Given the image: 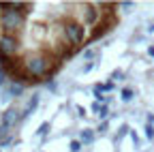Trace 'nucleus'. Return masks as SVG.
I'll return each instance as SVG.
<instances>
[{
	"label": "nucleus",
	"mask_w": 154,
	"mask_h": 152,
	"mask_svg": "<svg viewBox=\"0 0 154 152\" xmlns=\"http://www.w3.org/2000/svg\"><path fill=\"white\" fill-rule=\"evenodd\" d=\"M15 120H17V111H15V109H9L5 116H2V124H5V126H11Z\"/></svg>",
	"instance_id": "f257e3e1"
},
{
	"label": "nucleus",
	"mask_w": 154,
	"mask_h": 152,
	"mask_svg": "<svg viewBox=\"0 0 154 152\" xmlns=\"http://www.w3.org/2000/svg\"><path fill=\"white\" fill-rule=\"evenodd\" d=\"M79 141H82V144H92V141H94V133H92L90 129H84L82 135H79Z\"/></svg>",
	"instance_id": "f03ea898"
},
{
	"label": "nucleus",
	"mask_w": 154,
	"mask_h": 152,
	"mask_svg": "<svg viewBox=\"0 0 154 152\" xmlns=\"http://www.w3.org/2000/svg\"><path fill=\"white\" fill-rule=\"evenodd\" d=\"M92 109H94V111H99V116H101V118H105V116H107V105L94 103V105H92Z\"/></svg>",
	"instance_id": "7ed1b4c3"
},
{
	"label": "nucleus",
	"mask_w": 154,
	"mask_h": 152,
	"mask_svg": "<svg viewBox=\"0 0 154 152\" xmlns=\"http://www.w3.org/2000/svg\"><path fill=\"white\" fill-rule=\"evenodd\" d=\"M36 105H38V97H32V99H30V103H28V107H26V111H24V116H28V113H30Z\"/></svg>",
	"instance_id": "20e7f679"
},
{
	"label": "nucleus",
	"mask_w": 154,
	"mask_h": 152,
	"mask_svg": "<svg viewBox=\"0 0 154 152\" xmlns=\"http://www.w3.org/2000/svg\"><path fill=\"white\" fill-rule=\"evenodd\" d=\"M122 99H124V101H131V99H133V90H131V88H124V90H122Z\"/></svg>",
	"instance_id": "39448f33"
},
{
	"label": "nucleus",
	"mask_w": 154,
	"mask_h": 152,
	"mask_svg": "<svg viewBox=\"0 0 154 152\" xmlns=\"http://www.w3.org/2000/svg\"><path fill=\"white\" fill-rule=\"evenodd\" d=\"M22 90H24L22 84H13V86H11V92H13V94H22Z\"/></svg>",
	"instance_id": "423d86ee"
},
{
	"label": "nucleus",
	"mask_w": 154,
	"mask_h": 152,
	"mask_svg": "<svg viewBox=\"0 0 154 152\" xmlns=\"http://www.w3.org/2000/svg\"><path fill=\"white\" fill-rule=\"evenodd\" d=\"M82 148V141H71V152H79Z\"/></svg>",
	"instance_id": "0eeeda50"
},
{
	"label": "nucleus",
	"mask_w": 154,
	"mask_h": 152,
	"mask_svg": "<svg viewBox=\"0 0 154 152\" xmlns=\"http://www.w3.org/2000/svg\"><path fill=\"white\" fill-rule=\"evenodd\" d=\"M146 137H148V139H154V129H152V124H148V129H146Z\"/></svg>",
	"instance_id": "6e6552de"
},
{
	"label": "nucleus",
	"mask_w": 154,
	"mask_h": 152,
	"mask_svg": "<svg viewBox=\"0 0 154 152\" xmlns=\"http://www.w3.org/2000/svg\"><path fill=\"white\" fill-rule=\"evenodd\" d=\"M94 56H96V51H94V49H86V51H84V58H88V60H90V58H94Z\"/></svg>",
	"instance_id": "1a4fd4ad"
},
{
	"label": "nucleus",
	"mask_w": 154,
	"mask_h": 152,
	"mask_svg": "<svg viewBox=\"0 0 154 152\" xmlns=\"http://www.w3.org/2000/svg\"><path fill=\"white\" fill-rule=\"evenodd\" d=\"M7 129H9V126H5V124H2V126H0V139H2V137L7 135Z\"/></svg>",
	"instance_id": "9d476101"
},
{
	"label": "nucleus",
	"mask_w": 154,
	"mask_h": 152,
	"mask_svg": "<svg viewBox=\"0 0 154 152\" xmlns=\"http://www.w3.org/2000/svg\"><path fill=\"white\" fill-rule=\"evenodd\" d=\"M45 129H47V122H43V124H41V129H38L36 133H38V135H43V133H45Z\"/></svg>",
	"instance_id": "9b49d317"
},
{
	"label": "nucleus",
	"mask_w": 154,
	"mask_h": 152,
	"mask_svg": "<svg viewBox=\"0 0 154 152\" xmlns=\"http://www.w3.org/2000/svg\"><path fill=\"white\" fill-rule=\"evenodd\" d=\"M92 67H94V64H92V62H88V64L84 67V73H88V71H92Z\"/></svg>",
	"instance_id": "f8f14e48"
},
{
	"label": "nucleus",
	"mask_w": 154,
	"mask_h": 152,
	"mask_svg": "<svg viewBox=\"0 0 154 152\" xmlns=\"http://www.w3.org/2000/svg\"><path fill=\"white\" fill-rule=\"evenodd\" d=\"M2 84H5V71L0 69V86H2Z\"/></svg>",
	"instance_id": "ddd939ff"
},
{
	"label": "nucleus",
	"mask_w": 154,
	"mask_h": 152,
	"mask_svg": "<svg viewBox=\"0 0 154 152\" xmlns=\"http://www.w3.org/2000/svg\"><path fill=\"white\" fill-rule=\"evenodd\" d=\"M148 54H150V56H154V47H150V49H148Z\"/></svg>",
	"instance_id": "4468645a"
}]
</instances>
